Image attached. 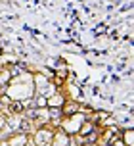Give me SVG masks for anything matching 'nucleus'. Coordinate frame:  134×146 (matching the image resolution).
Here are the masks:
<instances>
[{"mask_svg": "<svg viewBox=\"0 0 134 146\" xmlns=\"http://www.w3.org/2000/svg\"><path fill=\"white\" fill-rule=\"evenodd\" d=\"M44 104H46V98L44 96H38L37 98V106H44Z\"/></svg>", "mask_w": 134, "mask_h": 146, "instance_id": "1", "label": "nucleus"}, {"mask_svg": "<svg viewBox=\"0 0 134 146\" xmlns=\"http://www.w3.org/2000/svg\"><path fill=\"white\" fill-rule=\"evenodd\" d=\"M12 111H21V104H12Z\"/></svg>", "mask_w": 134, "mask_h": 146, "instance_id": "2", "label": "nucleus"}]
</instances>
